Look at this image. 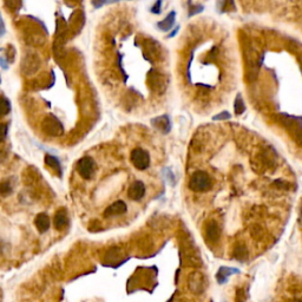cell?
<instances>
[{
    "label": "cell",
    "instance_id": "obj_1",
    "mask_svg": "<svg viewBox=\"0 0 302 302\" xmlns=\"http://www.w3.org/2000/svg\"><path fill=\"white\" fill-rule=\"evenodd\" d=\"M189 188L196 193H203L212 188V178L204 172L194 173L189 181Z\"/></svg>",
    "mask_w": 302,
    "mask_h": 302
},
{
    "label": "cell",
    "instance_id": "obj_2",
    "mask_svg": "<svg viewBox=\"0 0 302 302\" xmlns=\"http://www.w3.org/2000/svg\"><path fill=\"white\" fill-rule=\"evenodd\" d=\"M182 259L185 266L190 267H201L202 266V260L196 247L193 243L189 245L188 242H184V246L182 247Z\"/></svg>",
    "mask_w": 302,
    "mask_h": 302
},
{
    "label": "cell",
    "instance_id": "obj_3",
    "mask_svg": "<svg viewBox=\"0 0 302 302\" xmlns=\"http://www.w3.org/2000/svg\"><path fill=\"white\" fill-rule=\"evenodd\" d=\"M42 130L44 131L45 135L52 137L62 136L64 133V127L62 122L52 115H48L47 117L44 118L42 123Z\"/></svg>",
    "mask_w": 302,
    "mask_h": 302
},
{
    "label": "cell",
    "instance_id": "obj_4",
    "mask_svg": "<svg viewBox=\"0 0 302 302\" xmlns=\"http://www.w3.org/2000/svg\"><path fill=\"white\" fill-rule=\"evenodd\" d=\"M208 287V280H207L206 275L200 271H195V273L190 274L188 279V288L189 291L194 294H202Z\"/></svg>",
    "mask_w": 302,
    "mask_h": 302
},
{
    "label": "cell",
    "instance_id": "obj_5",
    "mask_svg": "<svg viewBox=\"0 0 302 302\" xmlns=\"http://www.w3.org/2000/svg\"><path fill=\"white\" fill-rule=\"evenodd\" d=\"M77 172L82 178L91 179L96 172V162L89 156L82 157L77 162Z\"/></svg>",
    "mask_w": 302,
    "mask_h": 302
},
{
    "label": "cell",
    "instance_id": "obj_6",
    "mask_svg": "<svg viewBox=\"0 0 302 302\" xmlns=\"http://www.w3.org/2000/svg\"><path fill=\"white\" fill-rule=\"evenodd\" d=\"M41 58L37 54L27 53L21 60V72L24 76H32L41 68Z\"/></svg>",
    "mask_w": 302,
    "mask_h": 302
},
{
    "label": "cell",
    "instance_id": "obj_7",
    "mask_svg": "<svg viewBox=\"0 0 302 302\" xmlns=\"http://www.w3.org/2000/svg\"><path fill=\"white\" fill-rule=\"evenodd\" d=\"M130 160L133 167L138 170H145L150 166V156H149L148 151H145L142 148H137L131 152Z\"/></svg>",
    "mask_w": 302,
    "mask_h": 302
},
{
    "label": "cell",
    "instance_id": "obj_8",
    "mask_svg": "<svg viewBox=\"0 0 302 302\" xmlns=\"http://www.w3.org/2000/svg\"><path fill=\"white\" fill-rule=\"evenodd\" d=\"M204 235H206V239L209 243L218 242L219 237H221V228L215 221H209L204 227Z\"/></svg>",
    "mask_w": 302,
    "mask_h": 302
},
{
    "label": "cell",
    "instance_id": "obj_9",
    "mask_svg": "<svg viewBox=\"0 0 302 302\" xmlns=\"http://www.w3.org/2000/svg\"><path fill=\"white\" fill-rule=\"evenodd\" d=\"M145 195V185L141 181L133 182L128 190V196L132 201H139Z\"/></svg>",
    "mask_w": 302,
    "mask_h": 302
},
{
    "label": "cell",
    "instance_id": "obj_10",
    "mask_svg": "<svg viewBox=\"0 0 302 302\" xmlns=\"http://www.w3.org/2000/svg\"><path fill=\"white\" fill-rule=\"evenodd\" d=\"M128 207L123 201H116L105 209L104 216L105 217H112V216H120L127 213Z\"/></svg>",
    "mask_w": 302,
    "mask_h": 302
},
{
    "label": "cell",
    "instance_id": "obj_11",
    "mask_svg": "<svg viewBox=\"0 0 302 302\" xmlns=\"http://www.w3.org/2000/svg\"><path fill=\"white\" fill-rule=\"evenodd\" d=\"M53 224L56 227L57 230H63L65 229L66 225H69V214L66 209H59L58 212L54 214L53 218Z\"/></svg>",
    "mask_w": 302,
    "mask_h": 302
},
{
    "label": "cell",
    "instance_id": "obj_12",
    "mask_svg": "<svg viewBox=\"0 0 302 302\" xmlns=\"http://www.w3.org/2000/svg\"><path fill=\"white\" fill-rule=\"evenodd\" d=\"M35 225L38 229L39 233L44 234L50 229V217H48L47 214L41 213L36 216L35 218Z\"/></svg>",
    "mask_w": 302,
    "mask_h": 302
},
{
    "label": "cell",
    "instance_id": "obj_13",
    "mask_svg": "<svg viewBox=\"0 0 302 302\" xmlns=\"http://www.w3.org/2000/svg\"><path fill=\"white\" fill-rule=\"evenodd\" d=\"M240 270L236 268H229V267H221L216 274V280L218 283H225L229 279V276L234 275V274H239Z\"/></svg>",
    "mask_w": 302,
    "mask_h": 302
},
{
    "label": "cell",
    "instance_id": "obj_14",
    "mask_svg": "<svg viewBox=\"0 0 302 302\" xmlns=\"http://www.w3.org/2000/svg\"><path fill=\"white\" fill-rule=\"evenodd\" d=\"M151 123L156 129L161 130L163 133L169 132L170 128H172V124H170V120L168 116H162V117H158L156 120H152Z\"/></svg>",
    "mask_w": 302,
    "mask_h": 302
},
{
    "label": "cell",
    "instance_id": "obj_15",
    "mask_svg": "<svg viewBox=\"0 0 302 302\" xmlns=\"http://www.w3.org/2000/svg\"><path fill=\"white\" fill-rule=\"evenodd\" d=\"M175 18H176V12L173 11L170 12L166 19L158 23V29L162 30V31H168L169 29H172L173 23H175Z\"/></svg>",
    "mask_w": 302,
    "mask_h": 302
},
{
    "label": "cell",
    "instance_id": "obj_16",
    "mask_svg": "<svg viewBox=\"0 0 302 302\" xmlns=\"http://www.w3.org/2000/svg\"><path fill=\"white\" fill-rule=\"evenodd\" d=\"M45 163H46V166L50 167L51 169L56 170L59 175H62V166H60V162L58 161L56 157L52 156V155H46V156H45Z\"/></svg>",
    "mask_w": 302,
    "mask_h": 302
},
{
    "label": "cell",
    "instance_id": "obj_17",
    "mask_svg": "<svg viewBox=\"0 0 302 302\" xmlns=\"http://www.w3.org/2000/svg\"><path fill=\"white\" fill-rule=\"evenodd\" d=\"M11 111V103L6 97L0 96V118L5 117L10 114Z\"/></svg>",
    "mask_w": 302,
    "mask_h": 302
},
{
    "label": "cell",
    "instance_id": "obj_18",
    "mask_svg": "<svg viewBox=\"0 0 302 302\" xmlns=\"http://www.w3.org/2000/svg\"><path fill=\"white\" fill-rule=\"evenodd\" d=\"M234 255L239 261H245L246 259L248 258V250H247L245 246H239L235 249Z\"/></svg>",
    "mask_w": 302,
    "mask_h": 302
},
{
    "label": "cell",
    "instance_id": "obj_19",
    "mask_svg": "<svg viewBox=\"0 0 302 302\" xmlns=\"http://www.w3.org/2000/svg\"><path fill=\"white\" fill-rule=\"evenodd\" d=\"M234 109H235V114L236 115H241L245 112V103H243L242 98H241V96H237L236 100H235V104H234Z\"/></svg>",
    "mask_w": 302,
    "mask_h": 302
},
{
    "label": "cell",
    "instance_id": "obj_20",
    "mask_svg": "<svg viewBox=\"0 0 302 302\" xmlns=\"http://www.w3.org/2000/svg\"><path fill=\"white\" fill-rule=\"evenodd\" d=\"M12 193V185L8 181L0 183V195L1 196H7Z\"/></svg>",
    "mask_w": 302,
    "mask_h": 302
},
{
    "label": "cell",
    "instance_id": "obj_21",
    "mask_svg": "<svg viewBox=\"0 0 302 302\" xmlns=\"http://www.w3.org/2000/svg\"><path fill=\"white\" fill-rule=\"evenodd\" d=\"M8 10L18 11L21 6V0H4Z\"/></svg>",
    "mask_w": 302,
    "mask_h": 302
},
{
    "label": "cell",
    "instance_id": "obj_22",
    "mask_svg": "<svg viewBox=\"0 0 302 302\" xmlns=\"http://www.w3.org/2000/svg\"><path fill=\"white\" fill-rule=\"evenodd\" d=\"M7 132H8L7 125L4 123H0V143L5 141L6 137H7Z\"/></svg>",
    "mask_w": 302,
    "mask_h": 302
},
{
    "label": "cell",
    "instance_id": "obj_23",
    "mask_svg": "<svg viewBox=\"0 0 302 302\" xmlns=\"http://www.w3.org/2000/svg\"><path fill=\"white\" fill-rule=\"evenodd\" d=\"M116 1H120V0H92V4L94 7H100V6L105 4H110V2H116Z\"/></svg>",
    "mask_w": 302,
    "mask_h": 302
},
{
    "label": "cell",
    "instance_id": "obj_24",
    "mask_svg": "<svg viewBox=\"0 0 302 302\" xmlns=\"http://www.w3.org/2000/svg\"><path fill=\"white\" fill-rule=\"evenodd\" d=\"M161 4H162V0H158L156 4L154 5V7L151 8V12L155 14H160L161 13Z\"/></svg>",
    "mask_w": 302,
    "mask_h": 302
},
{
    "label": "cell",
    "instance_id": "obj_25",
    "mask_svg": "<svg viewBox=\"0 0 302 302\" xmlns=\"http://www.w3.org/2000/svg\"><path fill=\"white\" fill-rule=\"evenodd\" d=\"M203 11V7L202 6H198V7H195V6H191L190 7V12H189V13H190V16H193V14H197V13H200V12H202Z\"/></svg>",
    "mask_w": 302,
    "mask_h": 302
},
{
    "label": "cell",
    "instance_id": "obj_26",
    "mask_svg": "<svg viewBox=\"0 0 302 302\" xmlns=\"http://www.w3.org/2000/svg\"><path fill=\"white\" fill-rule=\"evenodd\" d=\"M227 118H230V115L228 114V112L224 111V112H222V114L215 116L214 120H227Z\"/></svg>",
    "mask_w": 302,
    "mask_h": 302
},
{
    "label": "cell",
    "instance_id": "obj_27",
    "mask_svg": "<svg viewBox=\"0 0 302 302\" xmlns=\"http://www.w3.org/2000/svg\"><path fill=\"white\" fill-rule=\"evenodd\" d=\"M5 33V26H4V21H2V18L0 16V36H4Z\"/></svg>",
    "mask_w": 302,
    "mask_h": 302
},
{
    "label": "cell",
    "instance_id": "obj_28",
    "mask_svg": "<svg viewBox=\"0 0 302 302\" xmlns=\"http://www.w3.org/2000/svg\"><path fill=\"white\" fill-rule=\"evenodd\" d=\"M0 83H1V78H0Z\"/></svg>",
    "mask_w": 302,
    "mask_h": 302
},
{
    "label": "cell",
    "instance_id": "obj_29",
    "mask_svg": "<svg viewBox=\"0 0 302 302\" xmlns=\"http://www.w3.org/2000/svg\"><path fill=\"white\" fill-rule=\"evenodd\" d=\"M301 216H302V213H301Z\"/></svg>",
    "mask_w": 302,
    "mask_h": 302
},
{
    "label": "cell",
    "instance_id": "obj_30",
    "mask_svg": "<svg viewBox=\"0 0 302 302\" xmlns=\"http://www.w3.org/2000/svg\"><path fill=\"white\" fill-rule=\"evenodd\" d=\"M300 302H302V300H301V301H300Z\"/></svg>",
    "mask_w": 302,
    "mask_h": 302
}]
</instances>
